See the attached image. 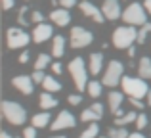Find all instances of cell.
<instances>
[{
	"label": "cell",
	"instance_id": "6da1fadb",
	"mask_svg": "<svg viewBox=\"0 0 151 138\" xmlns=\"http://www.w3.org/2000/svg\"><path fill=\"white\" fill-rule=\"evenodd\" d=\"M2 113L4 117L8 119V123L14 125V127H17V125H23L27 119V113H25V108H23L21 104H17V102H2Z\"/></svg>",
	"mask_w": 151,
	"mask_h": 138
},
{
	"label": "cell",
	"instance_id": "7a4b0ae2",
	"mask_svg": "<svg viewBox=\"0 0 151 138\" xmlns=\"http://www.w3.org/2000/svg\"><path fill=\"white\" fill-rule=\"evenodd\" d=\"M134 40H138V31L134 29V25H122L119 29H115L113 33V44L117 46L119 50L130 48Z\"/></svg>",
	"mask_w": 151,
	"mask_h": 138
},
{
	"label": "cell",
	"instance_id": "3957f363",
	"mask_svg": "<svg viewBox=\"0 0 151 138\" xmlns=\"http://www.w3.org/2000/svg\"><path fill=\"white\" fill-rule=\"evenodd\" d=\"M122 19H124V23L134 25V27L136 25H145V23H147V10H145V6L134 2L122 12Z\"/></svg>",
	"mask_w": 151,
	"mask_h": 138
},
{
	"label": "cell",
	"instance_id": "277c9868",
	"mask_svg": "<svg viewBox=\"0 0 151 138\" xmlns=\"http://www.w3.org/2000/svg\"><path fill=\"white\" fill-rule=\"evenodd\" d=\"M122 90L132 98H144L147 96L149 88L145 85V79H136V77H122Z\"/></svg>",
	"mask_w": 151,
	"mask_h": 138
},
{
	"label": "cell",
	"instance_id": "5b68a950",
	"mask_svg": "<svg viewBox=\"0 0 151 138\" xmlns=\"http://www.w3.org/2000/svg\"><path fill=\"white\" fill-rule=\"evenodd\" d=\"M69 71H71V77H73V82L77 85V88L84 90L86 86H88V77H86L84 60H82V58H75V60H71Z\"/></svg>",
	"mask_w": 151,
	"mask_h": 138
},
{
	"label": "cell",
	"instance_id": "8992f818",
	"mask_svg": "<svg viewBox=\"0 0 151 138\" xmlns=\"http://www.w3.org/2000/svg\"><path fill=\"white\" fill-rule=\"evenodd\" d=\"M122 79V64L119 60H111L109 65H107V71L103 75V85L105 86H117Z\"/></svg>",
	"mask_w": 151,
	"mask_h": 138
},
{
	"label": "cell",
	"instance_id": "52a82bcc",
	"mask_svg": "<svg viewBox=\"0 0 151 138\" xmlns=\"http://www.w3.org/2000/svg\"><path fill=\"white\" fill-rule=\"evenodd\" d=\"M94 40V35L86 31L84 27H73L71 31V46L73 48H84Z\"/></svg>",
	"mask_w": 151,
	"mask_h": 138
},
{
	"label": "cell",
	"instance_id": "ba28073f",
	"mask_svg": "<svg viewBox=\"0 0 151 138\" xmlns=\"http://www.w3.org/2000/svg\"><path fill=\"white\" fill-rule=\"evenodd\" d=\"M29 40H31V37L23 29H17V27L8 29V46H10L12 50L27 46V44H29Z\"/></svg>",
	"mask_w": 151,
	"mask_h": 138
},
{
	"label": "cell",
	"instance_id": "9c48e42d",
	"mask_svg": "<svg viewBox=\"0 0 151 138\" xmlns=\"http://www.w3.org/2000/svg\"><path fill=\"white\" fill-rule=\"evenodd\" d=\"M75 125H77V121H75V117L71 115L69 111H61L58 117H55V121L50 125L52 131H63V129H73Z\"/></svg>",
	"mask_w": 151,
	"mask_h": 138
},
{
	"label": "cell",
	"instance_id": "30bf717a",
	"mask_svg": "<svg viewBox=\"0 0 151 138\" xmlns=\"http://www.w3.org/2000/svg\"><path fill=\"white\" fill-rule=\"evenodd\" d=\"M33 82H35L33 77H29V75H17V77H14L12 85H14L21 94L29 96V94H33Z\"/></svg>",
	"mask_w": 151,
	"mask_h": 138
},
{
	"label": "cell",
	"instance_id": "8fae6325",
	"mask_svg": "<svg viewBox=\"0 0 151 138\" xmlns=\"http://www.w3.org/2000/svg\"><path fill=\"white\" fill-rule=\"evenodd\" d=\"M101 12L105 15V19H119L121 17V4L119 0H103V6H101Z\"/></svg>",
	"mask_w": 151,
	"mask_h": 138
},
{
	"label": "cell",
	"instance_id": "7c38bea8",
	"mask_svg": "<svg viewBox=\"0 0 151 138\" xmlns=\"http://www.w3.org/2000/svg\"><path fill=\"white\" fill-rule=\"evenodd\" d=\"M52 35H54L52 25H48L46 21H42V23H37V27H35L33 40L35 42H44V40H48V38H52Z\"/></svg>",
	"mask_w": 151,
	"mask_h": 138
},
{
	"label": "cell",
	"instance_id": "4fadbf2b",
	"mask_svg": "<svg viewBox=\"0 0 151 138\" xmlns=\"http://www.w3.org/2000/svg\"><path fill=\"white\" fill-rule=\"evenodd\" d=\"M81 10H82V14L88 15V17H92L96 23H103V21H105V15H103V12L98 10V8L94 6L92 2H88V0H84V2L81 4Z\"/></svg>",
	"mask_w": 151,
	"mask_h": 138
},
{
	"label": "cell",
	"instance_id": "5bb4252c",
	"mask_svg": "<svg viewBox=\"0 0 151 138\" xmlns=\"http://www.w3.org/2000/svg\"><path fill=\"white\" fill-rule=\"evenodd\" d=\"M50 19L55 23V25H59V27H65V25H69V21H71V14L67 12V8H55L54 12L50 14Z\"/></svg>",
	"mask_w": 151,
	"mask_h": 138
},
{
	"label": "cell",
	"instance_id": "9a60e30c",
	"mask_svg": "<svg viewBox=\"0 0 151 138\" xmlns=\"http://www.w3.org/2000/svg\"><path fill=\"white\" fill-rule=\"evenodd\" d=\"M52 54H54L55 58H61L63 54H65V38H63L61 35L54 37V44H52Z\"/></svg>",
	"mask_w": 151,
	"mask_h": 138
},
{
	"label": "cell",
	"instance_id": "2e32d148",
	"mask_svg": "<svg viewBox=\"0 0 151 138\" xmlns=\"http://www.w3.org/2000/svg\"><path fill=\"white\" fill-rule=\"evenodd\" d=\"M122 100H124L122 92H109V109H111L113 113H117L119 109H121Z\"/></svg>",
	"mask_w": 151,
	"mask_h": 138
},
{
	"label": "cell",
	"instance_id": "e0dca14e",
	"mask_svg": "<svg viewBox=\"0 0 151 138\" xmlns=\"http://www.w3.org/2000/svg\"><path fill=\"white\" fill-rule=\"evenodd\" d=\"M55 105H58V100L52 96V92H48V90H46V92L40 94V108L44 109V111H46V109L55 108Z\"/></svg>",
	"mask_w": 151,
	"mask_h": 138
},
{
	"label": "cell",
	"instance_id": "ac0fdd59",
	"mask_svg": "<svg viewBox=\"0 0 151 138\" xmlns=\"http://www.w3.org/2000/svg\"><path fill=\"white\" fill-rule=\"evenodd\" d=\"M101 61H103V56L100 52L90 54V73L92 75H98L101 71Z\"/></svg>",
	"mask_w": 151,
	"mask_h": 138
},
{
	"label": "cell",
	"instance_id": "d6986e66",
	"mask_svg": "<svg viewBox=\"0 0 151 138\" xmlns=\"http://www.w3.org/2000/svg\"><path fill=\"white\" fill-rule=\"evenodd\" d=\"M138 73H140L142 79H151V60H149V58H142V60H140Z\"/></svg>",
	"mask_w": 151,
	"mask_h": 138
},
{
	"label": "cell",
	"instance_id": "ffe728a7",
	"mask_svg": "<svg viewBox=\"0 0 151 138\" xmlns=\"http://www.w3.org/2000/svg\"><path fill=\"white\" fill-rule=\"evenodd\" d=\"M48 123H50V113H48V109H46L44 113H38V115H35L33 121H31V125H33V127H37V129L46 127Z\"/></svg>",
	"mask_w": 151,
	"mask_h": 138
},
{
	"label": "cell",
	"instance_id": "44dd1931",
	"mask_svg": "<svg viewBox=\"0 0 151 138\" xmlns=\"http://www.w3.org/2000/svg\"><path fill=\"white\" fill-rule=\"evenodd\" d=\"M136 119H138L136 113H134V111H128V113H124V115L117 117V119H115V123H117V127H126L128 123H136Z\"/></svg>",
	"mask_w": 151,
	"mask_h": 138
},
{
	"label": "cell",
	"instance_id": "7402d4cb",
	"mask_svg": "<svg viewBox=\"0 0 151 138\" xmlns=\"http://www.w3.org/2000/svg\"><path fill=\"white\" fill-rule=\"evenodd\" d=\"M81 119H82V121H86V123H94V121L101 119V113H98L94 108H88V109H84V111H82Z\"/></svg>",
	"mask_w": 151,
	"mask_h": 138
},
{
	"label": "cell",
	"instance_id": "603a6c76",
	"mask_svg": "<svg viewBox=\"0 0 151 138\" xmlns=\"http://www.w3.org/2000/svg\"><path fill=\"white\" fill-rule=\"evenodd\" d=\"M42 86H44V90H48V92H58V90H61V82L55 81L54 77H46L44 82H42Z\"/></svg>",
	"mask_w": 151,
	"mask_h": 138
},
{
	"label": "cell",
	"instance_id": "cb8c5ba5",
	"mask_svg": "<svg viewBox=\"0 0 151 138\" xmlns=\"http://www.w3.org/2000/svg\"><path fill=\"white\" fill-rule=\"evenodd\" d=\"M98 132H100V127H98V123L94 121V123H90V127L86 129L84 132H82L78 138H96L98 136Z\"/></svg>",
	"mask_w": 151,
	"mask_h": 138
},
{
	"label": "cell",
	"instance_id": "d4e9b609",
	"mask_svg": "<svg viewBox=\"0 0 151 138\" xmlns=\"http://www.w3.org/2000/svg\"><path fill=\"white\" fill-rule=\"evenodd\" d=\"M107 134H109L111 138H128V131H126L124 127H115V129H109L107 131Z\"/></svg>",
	"mask_w": 151,
	"mask_h": 138
},
{
	"label": "cell",
	"instance_id": "484cf974",
	"mask_svg": "<svg viewBox=\"0 0 151 138\" xmlns=\"http://www.w3.org/2000/svg\"><path fill=\"white\" fill-rule=\"evenodd\" d=\"M86 88H88V94L92 98H98L101 94V82H98V81H92V82H88V86H86Z\"/></svg>",
	"mask_w": 151,
	"mask_h": 138
},
{
	"label": "cell",
	"instance_id": "4316f807",
	"mask_svg": "<svg viewBox=\"0 0 151 138\" xmlns=\"http://www.w3.org/2000/svg\"><path fill=\"white\" fill-rule=\"evenodd\" d=\"M149 33H151V23H145V25H142V29L138 31V42H140V44H144Z\"/></svg>",
	"mask_w": 151,
	"mask_h": 138
},
{
	"label": "cell",
	"instance_id": "83f0119b",
	"mask_svg": "<svg viewBox=\"0 0 151 138\" xmlns=\"http://www.w3.org/2000/svg\"><path fill=\"white\" fill-rule=\"evenodd\" d=\"M48 64H50V56L48 54H40L37 58V61H35V69H44Z\"/></svg>",
	"mask_w": 151,
	"mask_h": 138
},
{
	"label": "cell",
	"instance_id": "f1b7e54d",
	"mask_svg": "<svg viewBox=\"0 0 151 138\" xmlns=\"http://www.w3.org/2000/svg\"><path fill=\"white\" fill-rule=\"evenodd\" d=\"M31 77H33V81H35V82H40V85H42V82H44V79L48 77V75H46L42 69H35V73L31 75Z\"/></svg>",
	"mask_w": 151,
	"mask_h": 138
},
{
	"label": "cell",
	"instance_id": "f546056e",
	"mask_svg": "<svg viewBox=\"0 0 151 138\" xmlns=\"http://www.w3.org/2000/svg\"><path fill=\"white\" fill-rule=\"evenodd\" d=\"M136 127H138V131H142V129L147 127V115H145V113H140V115H138V119H136Z\"/></svg>",
	"mask_w": 151,
	"mask_h": 138
},
{
	"label": "cell",
	"instance_id": "4dcf8cb0",
	"mask_svg": "<svg viewBox=\"0 0 151 138\" xmlns=\"http://www.w3.org/2000/svg\"><path fill=\"white\" fill-rule=\"evenodd\" d=\"M23 138H37V127H27L23 131Z\"/></svg>",
	"mask_w": 151,
	"mask_h": 138
},
{
	"label": "cell",
	"instance_id": "1f68e13d",
	"mask_svg": "<svg viewBox=\"0 0 151 138\" xmlns=\"http://www.w3.org/2000/svg\"><path fill=\"white\" fill-rule=\"evenodd\" d=\"M81 102H82V96H81V94H71V96H69V104L71 105H78Z\"/></svg>",
	"mask_w": 151,
	"mask_h": 138
},
{
	"label": "cell",
	"instance_id": "d6a6232c",
	"mask_svg": "<svg viewBox=\"0 0 151 138\" xmlns=\"http://www.w3.org/2000/svg\"><path fill=\"white\" fill-rule=\"evenodd\" d=\"M31 21H35V23H42V21H44V15H42L40 12H33V14H31Z\"/></svg>",
	"mask_w": 151,
	"mask_h": 138
},
{
	"label": "cell",
	"instance_id": "836d02e7",
	"mask_svg": "<svg viewBox=\"0 0 151 138\" xmlns=\"http://www.w3.org/2000/svg\"><path fill=\"white\" fill-rule=\"evenodd\" d=\"M130 104H132L134 108H138V109H142V108H144V104H142V100H140V98H132V96H130Z\"/></svg>",
	"mask_w": 151,
	"mask_h": 138
},
{
	"label": "cell",
	"instance_id": "e575fe53",
	"mask_svg": "<svg viewBox=\"0 0 151 138\" xmlns=\"http://www.w3.org/2000/svg\"><path fill=\"white\" fill-rule=\"evenodd\" d=\"M59 4H61L63 8H73L75 4H77V0H58Z\"/></svg>",
	"mask_w": 151,
	"mask_h": 138
},
{
	"label": "cell",
	"instance_id": "d590c367",
	"mask_svg": "<svg viewBox=\"0 0 151 138\" xmlns=\"http://www.w3.org/2000/svg\"><path fill=\"white\" fill-rule=\"evenodd\" d=\"M15 6V0H2V8L4 10H12Z\"/></svg>",
	"mask_w": 151,
	"mask_h": 138
},
{
	"label": "cell",
	"instance_id": "8d00e7d4",
	"mask_svg": "<svg viewBox=\"0 0 151 138\" xmlns=\"http://www.w3.org/2000/svg\"><path fill=\"white\" fill-rule=\"evenodd\" d=\"M52 71H54L55 75H59L63 71V67H61V64H59V61H54V64H52Z\"/></svg>",
	"mask_w": 151,
	"mask_h": 138
},
{
	"label": "cell",
	"instance_id": "74e56055",
	"mask_svg": "<svg viewBox=\"0 0 151 138\" xmlns=\"http://www.w3.org/2000/svg\"><path fill=\"white\" fill-rule=\"evenodd\" d=\"M25 12H27V8H21V12H19V23H21V25H27V21H25Z\"/></svg>",
	"mask_w": 151,
	"mask_h": 138
},
{
	"label": "cell",
	"instance_id": "f35d334b",
	"mask_svg": "<svg viewBox=\"0 0 151 138\" xmlns=\"http://www.w3.org/2000/svg\"><path fill=\"white\" fill-rule=\"evenodd\" d=\"M27 60H29V52H21V56H19V61H21V64H27Z\"/></svg>",
	"mask_w": 151,
	"mask_h": 138
},
{
	"label": "cell",
	"instance_id": "ab89813d",
	"mask_svg": "<svg viewBox=\"0 0 151 138\" xmlns=\"http://www.w3.org/2000/svg\"><path fill=\"white\" fill-rule=\"evenodd\" d=\"M92 108L96 109L98 113H101V115H103V105H101V104H98V102H96V104H92Z\"/></svg>",
	"mask_w": 151,
	"mask_h": 138
},
{
	"label": "cell",
	"instance_id": "60d3db41",
	"mask_svg": "<svg viewBox=\"0 0 151 138\" xmlns=\"http://www.w3.org/2000/svg\"><path fill=\"white\" fill-rule=\"evenodd\" d=\"M144 6L147 10V14H151V0H144Z\"/></svg>",
	"mask_w": 151,
	"mask_h": 138
},
{
	"label": "cell",
	"instance_id": "b9f144b4",
	"mask_svg": "<svg viewBox=\"0 0 151 138\" xmlns=\"http://www.w3.org/2000/svg\"><path fill=\"white\" fill-rule=\"evenodd\" d=\"M134 54H136V48H134V46H130V48H128V56L134 58Z\"/></svg>",
	"mask_w": 151,
	"mask_h": 138
},
{
	"label": "cell",
	"instance_id": "7bdbcfd3",
	"mask_svg": "<svg viewBox=\"0 0 151 138\" xmlns=\"http://www.w3.org/2000/svg\"><path fill=\"white\" fill-rule=\"evenodd\" d=\"M128 138H145L144 134H140V132H134V134H130Z\"/></svg>",
	"mask_w": 151,
	"mask_h": 138
},
{
	"label": "cell",
	"instance_id": "ee69618b",
	"mask_svg": "<svg viewBox=\"0 0 151 138\" xmlns=\"http://www.w3.org/2000/svg\"><path fill=\"white\" fill-rule=\"evenodd\" d=\"M0 138H14V136H12V134H8V132L4 131V132H0Z\"/></svg>",
	"mask_w": 151,
	"mask_h": 138
},
{
	"label": "cell",
	"instance_id": "f6af8a7d",
	"mask_svg": "<svg viewBox=\"0 0 151 138\" xmlns=\"http://www.w3.org/2000/svg\"><path fill=\"white\" fill-rule=\"evenodd\" d=\"M147 104L151 105V90H149V92H147Z\"/></svg>",
	"mask_w": 151,
	"mask_h": 138
},
{
	"label": "cell",
	"instance_id": "bcb514c9",
	"mask_svg": "<svg viewBox=\"0 0 151 138\" xmlns=\"http://www.w3.org/2000/svg\"><path fill=\"white\" fill-rule=\"evenodd\" d=\"M50 138H65V136H50Z\"/></svg>",
	"mask_w": 151,
	"mask_h": 138
},
{
	"label": "cell",
	"instance_id": "7dc6e473",
	"mask_svg": "<svg viewBox=\"0 0 151 138\" xmlns=\"http://www.w3.org/2000/svg\"><path fill=\"white\" fill-rule=\"evenodd\" d=\"M103 138H111V136H109V134H107V136H103Z\"/></svg>",
	"mask_w": 151,
	"mask_h": 138
}]
</instances>
